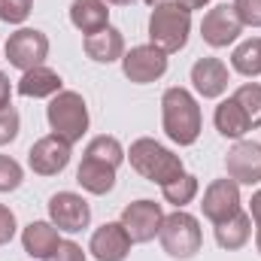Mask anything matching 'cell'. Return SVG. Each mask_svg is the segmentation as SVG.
<instances>
[{"mask_svg":"<svg viewBox=\"0 0 261 261\" xmlns=\"http://www.w3.org/2000/svg\"><path fill=\"white\" fill-rule=\"evenodd\" d=\"M161 125H164V134L179 146H192L200 137L203 116H200V107L192 97V91L176 85L161 94Z\"/></svg>","mask_w":261,"mask_h":261,"instance_id":"6da1fadb","label":"cell"},{"mask_svg":"<svg viewBox=\"0 0 261 261\" xmlns=\"http://www.w3.org/2000/svg\"><path fill=\"white\" fill-rule=\"evenodd\" d=\"M189 31H192V9H186L179 0H173V3L164 0L149 15V40L164 55H173V52L186 49Z\"/></svg>","mask_w":261,"mask_h":261,"instance_id":"7a4b0ae2","label":"cell"},{"mask_svg":"<svg viewBox=\"0 0 261 261\" xmlns=\"http://www.w3.org/2000/svg\"><path fill=\"white\" fill-rule=\"evenodd\" d=\"M128 158H130V167H134L140 176H146L149 182H155V186H167V182H173L176 176L186 173V170H182V158L173 155L167 146L155 143L152 137L134 140Z\"/></svg>","mask_w":261,"mask_h":261,"instance_id":"3957f363","label":"cell"},{"mask_svg":"<svg viewBox=\"0 0 261 261\" xmlns=\"http://www.w3.org/2000/svg\"><path fill=\"white\" fill-rule=\"evenodd\" d=\"M46 119H49V128L55 137H61L64 143H76L82 140V134L88 130V107L82 100L79 91H58L49 107H46Z\"/></svg>","mask_w":261,"mask_h":261,"instance_id":"277c9868","label":"cell"},{"mask_svg":"<svg viewBox=\"0 0 261 261\" xmlns=\"http://www.w3.org/2000/svg\"><path fill=\"white\" fill-rule=\"evenodd\" d=\"M158 240H161V246H164V252L170 258H179V261L195 258L197 252H200V246H203L200 225H197L195 216L186 213V210H176V213L164 216Z\"/></svg>","mask_w":261,"mask_h":261,"instance_id":"5b68a950","label":"cell"},{"mask_svg":"<svg viewBox=\"0 0 261 261\" xmlns=\"http://www.w3.org/2000/svg\"><path fill=\"white\" fill-rule=\"evenodd\" d=\"M46 55H49V37L37 28H21L6 40V61L18 67L21 73L40 67L46 61Z\"/></svg>","mask_w":261,"mask_h":261,"instance_id":"8992f818","label":"cell"},{"mask_svg":"<svg viewBox=\"0 0 261 261\" xmlns=\"http://www.w3.org/2000/svg\"><path fill=\"white\" fill-rule=\"evenodd\" d=\"M164 222V210L155 200H134L122 210V228L128 231L130 243H149L158 237Z\"/></svg>","mask_w":261,"mask_h":261,"instance_id":"52a82bcc","label":"cell"},{"mask_svg":"<svg viewBox=\"0 0 261 261\" xmlns=\"http://www.w3.org/2000/svg\"><path fill=\"white\" fill-rule=\"evenodd\" d=\"M240 31H243V21L237 18V12H234L231 3L213 6V9L203 15V21H200V37H203V43L213 46V49L231 46V43L240 37Z\"/></svg>","mask_w":261,"mask_h":261,"instance_id":"ba28073f","label":"cell"},{"mask_svg":"<svg viewBox=\"0 0 261 261\" xmlns=\"http://www.w3.org/2000/svg\"><path fill=\"white\" fill-rule=\"evenodd\" d=\"M49 219L58 231H67V234H76L82 228H88L91 222V206L88 200L76 192H58L49 200Z\"/></svg>","mask_w":261,"mask_h":261,"instance_id":"9c48e42d","label":"cell"},{"mask_svg":"<svg viewBox=\"0 0 261 261\" xmlns=\"http://www.w3.org/2000/svg\"><path fill=\"white\" fill-rule=\"evenodd\" d=\"M122 70H125V76L130 82L149 85V82H155L167 73V55L161 49H155L152 43L149 46H134L130 52L122 55Z\"/></svg>","mask_w":261,"mask_h":261,"instance_id":"30bf717a","label":"cell"},{"mask_svg":"<svg viewBox=\"0 0 261 261\" xmlns=\"http://www.w3.org/2000/svg\"><path fill=\"white\" fill-rule=\"evenodd\" d=\"M228 176L237 186H255L261 182V146L255 140H237L225 158Z\"/></svg>","mask_w":261,"mask_h":261,"instance_id":"8fae6325","label":"cell"},{"mask_svg":"<svg viewBox=\"0 0 261 261\" xmlns=\"http://www.w3.org/2000/svg\"><path fill=\"white\" fill-rule=\"evenodd\" d=\"M28 164H31V170L40 173V176H55V173H61L67 164H70V143H64V140L55 137V134L37 140V143L31 146V152H28Z\"/></svg>","mask_w":261,"mask_h":261,"instance_id":"7c38bea8","label":"cell"},{"mask_svg":"<svg viewBox=\"0 0 261 261\" xmlns=\"http://www.w3.org/2000/svg\"><path fill=\"white\" fill-rule=\"evenodd\" d=\"M200 206H203V216L213 225L231 219L234 213H240V186L234 179H216V182H210L206 192H203V203Z\"/></svg>","mask_w":261,"mask_h":261,"instance_id":"4fadbf2b","label":"cell"},{"mask_svg":"<svg viewBox=\"0 0 261 261\" xmlns=\"http://www.w3.org/2000/svg\"><path fill=\"white\" fill-rule=\"evenodd\" d=\"M88 252L97 261H125L130 252V237L122 228V222H107L91 234Z\"/></svg>","mask_w":261,"mask_h":261,"instance_id":"5bb4252c","label":"cell"},{"mask_svg":"<svg viewBox=\"0 0 261 261\" xmlns=\"http://www.w3.org/2000/svg\"><path fill=\"white\" fill-rule=\"evenodd\" d=\"M192 85L200 97H219L228 88V67L219 58H200L192 67Z\"/></svg>","mask_w":261,"mask_h":261,"instance_id":"9a60e30c","label":"cell"},{"mask_svg":"<svg viewBox=\"0 0 261 261\" xmlns=\"http://www.w3.org/2000/svg\"><path fill=\"white\" fill-rule=\"evenodd\" d=\"M82 46H85V55L97 64H113L125 55V37H122V31H116L110 24L97 34H88Z\"/></svg>","mask_w":261,"mask_h":261,"instance_id":"2e32d148","label":"cell"},{"mask_svg":"<svg viewBox=\"0 0 261 261\" xmlns=\"http://www.w3.org/2000/svg\"><path fill=\"white\" fill-rule=\"evenodd\" d=\"M58 243H61V237L52 222H31L21 231V246L31 258H49L58 249Z\"/></svg>","mask_w":261,"mask_h":261,"instance_id":"e0dca14e","label":"cell"},{"mask_svg":"<svg viewBox=\"0 0 261 261\" xmlns=\"http://www.w3.org/2000/svg\"><path fill=\"white\" fill-rule=\"evenodd\" d=\"M70 21L76 31H82L88 37V34H97L110 24V9L103 0H73L70 3Z\"/></svg>","mask_w":261,"mask_h":261,"instance_id":"ac0fdd59","label":"cell"},{"mask_svg":"<svg viewBox=\"0 0 261 261\" xmlns=\"http://www.w3.org/2000/svg\"><path fill=\"white\" fill-rule=\"evenodd\" d=\"M76 182L88 192V195H107L116 186V167L94 161V158H82L79 170H76Z\"/></svg>","mask_w":261,"mask_h":261,"instance_id":"d6986e66","label":"cell"},{"mask_svg":"<svg viewBox=\"0 0 261 261\" xmlns=\"http://www.w3.org/2000/svg\"><path fill=\"white\" fill-rule=\"evenodd\" d=\"M249 237H252V216L243 213V210L216 225V243H219L222 249H228V252L243 249V246L249 243Z\"/></svg>","mask_w":261,"mask_h":261,"instance_id":"ffe728a7","label":"cell"},{"mask_svg":"<svg viewBox=\"0 0 261 261\" xmlns=\"http://www.w3.org/2000/svg\"><path fill=\"white\" fill-rule=\"evenodd\" d=\"M58 91H61V76L43 64L24 70V76L18 79V94L24 97H55Z\"/></svg>","mask_w":261,"mask_h":261,"instance_id":"44dd1931","label":"cell"},{"mask_svg":"<svg viewBox=\"0 0 261 261\" xmlns=\"http://www.w3.org/2000/svg\"><path fill=\"white\" fill-rule=\"evenodd\" d=\"M213 122H216V130H219L222 137H231V140H240V137L249 130V119H246V113L240 110V103H237L234 97H228V100H222V103L216 107Z\"/></svg>","mask_w":261,"mask_h":261,"instance_id":"7402d4cb","label":"cell"},{"mask_svg":"<svg viewBox=\"0 0 261 261\" xmlns=\"http://www.w3.org/2000/svg\"><path fill=\"white\" fill-rule=\"evenodd\" d=\"M231 67L240 73V76H261V37H252V40H243L234 55H231Z\"/></svg>","mask_w":261,"mask_h":261,"instance_id":"603a6c76","label":"cell"},{"mask_svg":"<svg viewBox=\"0 0 261 261\" xmlns=\"http://www.w3.org/2000/svg\"><path fill=\"white\" fill-rule=\"evenodd\" d=\"M85 158H94V161H103V164H110V167H119V164L125 161V149H122V143H119L116 137L100 134V137H94V140L85 146Z\"/></svg>","mask_w":261,"mask_h":261,"instance_id":"cb8c5ba5","label":"cell"},{"mask_svg":"<svg viewBox=\"0 0 261 261\" xmlns=\"http://www.w3.org/2000/svg\"><path fill=\"white\" fill-rule=\"evenodd\" d=\"M161 195L167 203H173L176 210H182L186 203H192L197 195V176L192 173H182V176H176L173 182H167V186H161Z\"/></svg>","mask_w":261,"mask_h":261,"instance_id":"d4e9b609","label":"cell"},{"mask_svg":"<svg viewBox=\"0 0 261 261\" xmlns=\"http://www.w3.org/2000/svg\"><path fill=\"white\" fill-rule=\"evenodd\" d=\"M234 100L240 103V110L249 119V128H261V85L258 82H246L234 91Z\"/></svg>","mask_w":261,"mask_h":261,"instance_id":"484cf974","label":"cell"},{"mask_svg":"<svg viewBox=\"0 0 261 261\" xmlns=\"http://www.w3.org/2000/svg\"><path fill=\"white\" fill-rule=\"evenodd\" d=\"M21 179H24L21 164H18L15 158H9V155H0V195L15 192V189L21 186Z\"/></svg>","mask_w":261,"mask_h":261,"instance_id":"4316f807","label":"cell"},{"mask_svg":"<svg viewBox=\"0 0 261 261\" xmlns=\"http://www.w3.org/2000/svg\"><path fill=\"white\" fill-rule=\"evenodd\" d=\"M34 9V0H0V18L6 24H21Z\"/></svg>","mask_w":261,"mask_h":261,"instance_id":"83f0119b","label":"cell"},{"mask_svg":"<svg viewBox=\"0 0 261 261\" xmlns=\"http://www.w3.org/2000/svg\"><path fill=\"white\" fill-rule=\"evenodd\" d=\"M18 128H21L18 110H15L12 103H9V107H3V110H0V146L12 143V140L18 137Z\"/></svg>","mask_w":261,"mask_h":261,"instance_id":"f1b7e54d","label":"cell"},{"mask_svg":"<svg viewBox=\"0 0 261 261\" xmlns=\"http://www.w3.org/2000/svg\"><path fill=\"white\" fill-rule=\"evenodd\" d=\"M237 18L249 28H261V0H234L231 3Z\"/></svg>","mask_w":261,"mask_h":261,"instance_id":"f546056e","label":"cell"},{"mask_svg":"<svg viewBox=\"0 0 261 261\" xmlns=\"http://www.w3.org/2000/svg\"><path fill=\"white\" fill-rule=\"evenodd\" d=\"M46 261H85V252H82L79 243H73V240H61L58 249H55Z\"/></svg>","mask_w":261,"mask_h":261,"instance_id":"4dcf8cb0","label":"cell"},{"mask_svg":"<svg viewBox=\"0 0 261 261\" xmlns=\"http://www.w3.org/2000/svg\"><path fill=\"white\" fill-rule=\"evenodd\" d=\"M12 237H15V216L9 206L0 203V246H6Z\"/></svg>","mask_w":261,"mask_h":261,"instance_id":"1f68e13d","label":"cell"},{"mask_svg":"<svg viewBox=\"0 0 261 261\" xmlns=\"http://www.w3.org/2000/svg\"><path fill=\"white\" fill-rule=\"evenodd\" d=\"M249 210H252V222H255V246H258V252H261V189L252 195Z\"/></svg>","mask_w":261,"mask_h":261,"instance_id":"d6a6232c","label":"cell"},{"mask_svg":"<svg viewBox=\"0 0 261 261\" xmlns=\"http://www.w3.org/2000/svg\"><path fill=\"white\" fill-rule=\"evenodd\" d=\"M9 100H12V85H9V76L0 70V110L9 107Z\"/></svg>","mask_w":261,"mask_h":261,"instance_id":"836d02e7","label":"cell"},{"mask_svg":"<svg viewBox=\"0 0 261 261\" xmlns=\"http://www.w3.org/2000/svg\"><path fill=\"white\" fill-rule=\"evenodd\" d=\"M179 3H182L186 9H203V6H206L210 0H179Z\"/></svg>","mask_w":261,"mask_h":261,"instance_id":"e575fe53","label":"cell"},{"mask_svg":"<svg viewBox=\"0 0 261 261\" xmlns=\"http://www.w3.org/2000/svg\"><path fill=\"white\" fill-rule=\"evenodd\" d=\"M107 3H116V6H125V3H134V0H107Z\"/></svg>","mask_w":261,"mask_h":261,"instance_id":"d590c367","label":"cell"},{"mask_svg":"<svg viewBox=\"0 0 261 261\" xmlns=\"http://www.w3.org/2000/svg\"><path fill=\"white\" fill-rule=\"evenodd\" d=\"M143 3H149V6H158V3H164V0H143Z\"/></svg>","mask_w":261,"mask_h":261,"instance_id":"8d00e7d4","label":"cell"}]
</instances>
